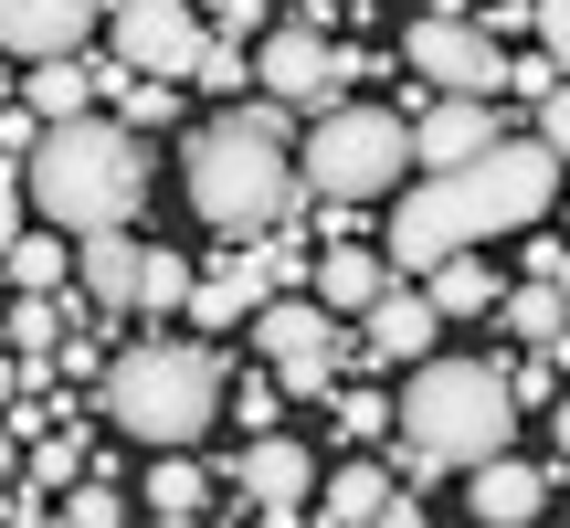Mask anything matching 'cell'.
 <instances>
[{
    "instance_id": "obj_1",
    "label": "cell",
    "mask_w": 570,
    "mask_h": 528,
    "mask_svg": "<svg viewBox=\"0 0 570 528\" xmlns=\"http://www.w3.org/2000/svg\"><path fill=\"white\" fill-rule=\"evenodd\" d=\"M550 202H560V148L550 138H497L487 159H454V169H433L423 190H402V212H391L381 244H391L402 275H433V264L465 254V244L529 233Z\"/></svg>"
},
{
    "instance_id": "obj_2",
    "label": "cell",
    "mask_w": 570,
    "mask_h": 528,
    "mask_svg": "<svg viewBox=\"0 0 570 528\" xmlns=\"http://www.w3.org/2000/svg\"><path fill=\"white\" fill-rule=\"evenodd\" d=\"M296 106L285 96H233L223 117L190 138V212L212 233H265L306 202V169H296Z\"/></svg>"
},
{
    "instance_id": "obj_3",
    "label": "cell",
    "mask_w": 570,
    "mask_h": 528,
    "mask_svg": "<svg viewBox=\"0 0 570 528\" xmlns=\"http://www.w3.org/2000/svg\"><path fill=\"white\" fill-rule=\"evenodd\" d=\"M21 190H32V212L42 223H63V233H106V223H127V212L148 202V127H127V117H53L42 127V148L21 159Z\"/></svg>"
},
{
    "instance_id": "obj_4",
    "label": "cell",
    "mask_w": 570,
    "mask_h": 528,
    "mask_svg": "<svg viewBox=\"0 0 570 528\" xmlns=\"http://www.w3.org/2000/svg\"><path fill=\"white\" fill-rule=\"evenodd\" d=\"M518 433V391L497 360H412V391L391 412V444H402V476H433V466H487L508 454Z\"/></svg>"
},
{
    "instance_id": "obj_5",
    "label": "cell",
    "mask_w": 570,
    "mask_h": 528,
    "mask_svg": "<svg viewBox=\"0 0 570 528\" xmlns=\"http://www.w3.org/2000/svg\"><path fill=\"white\" fill-rule=\"evenodd\" d=\"M106 412L117 433H138L148 454H180L223 423V360L202 339H148V349H117L106 360Z\"/></svg>"
},
{
    "instance_id": "obj_6",
    "label": "cell",
    "mask_w": 570,
    "mask_h": 528,
    "mask_svg": "<svg viewBox=\"0 0 570 528\" xmlns=\"http://www.w3.org/2000/svg\"><path fill=\"white\" fill-rule=\"evenodd\" d=\"M296 169H306V190H317L327 212H360V202H381V190H402L412 127L391 117V106H327V117L306 127Z\"/></svg>"
},
{
    "instance_id": "obj_7",
    "label": "cell",
    "mask_w": 570,
    "mask_h": 528,
    "mask_svg": "<svg viewBox=\"0 0 570 528\" xmlns=\"http://www.w3.org/2000/svg\"><path fill=\"white\" fill-rule=\"evenodd\" d=\"M106 42H117V63L127 75H169L180 85L190 63H202V11L190 0H106Z\"/></svg>"
},
{
    "instance_id": "obj_8",
    "label": "cell",
    "mask_w": 570,
    "mask_h": 528,
    "mask_svg": "<svg viewBox=\"0 0 570 528\" xmlns=\"http://www.w3.org/2000/svg\"><path fill=\"white\" fill-rule=\"evenodd\" d=\"M412 75H423L433 96H497V85H508V53H497L487 21L423 11V21H412Z\"/></svg>"
},
{
    "instance_id": "obj_9",
    "label": "cell",
    "mask_w": 570,
    "mask_h": 528,
    "mask_svg": "<svg viewBox=\"0 0 570 528\" xmlns=\"http://www.w3.org/2000/svg\"><path fill=\"white\" fill-rule=\"evenodd\" d=\"M348 75H360V63H348V53H327V32H317V21H285L265 53H254V85H265V96H285V106H306V117H327V106L348 96Z\"/></svg>"
},
{
    "instance_id": "obj_10",
    "label": "cell",
    "mask_w": 570,
    "mask_h": 528,
    "mask_svg": "<svg viewBox=\"0 0 570 528\" xmlns=\"http://www.w3.org/2000/svg\"><path fill=\"white\" fill-rule=\"evenodd\" d=\"M233 497H244L254 518H306V508H317V466H306V444L254 433V444L233 454Z\"/></svg>"
},
{
    "instance_id": "obj_11",
    "label": "cell",
    "mask_w": 570,
    "mask_h": 528,
    "mask_svg": "<svg viewBox=\"0 0 570 528\" xmlns=\"http://www.w3.org/2000/svg\"><path fill=\"white\" fill-rule=\"evenodd\" d=\"M96 21H106V0H0V53H21V63L85 53Z\"/></svg>"
},
{
    "instance_id": "obj_12",
    "label": "cell",
    "mask_w": 570,
    "mask_h": 528,
    "mask_svg": "<svg viewBox=\"0 0 570 528\" xmlns=\"http://www.w3.org/2000/svg\"><path fill=\"white\" fill-rule=\"evenodd\" d=\"M433 339H444L433 285H381V296L360 306V349L370 360H433Z\"/></svg>"
},
{
    "instance_id": "obj_13",
    "label": "cell",
    "mask_w": 570,
    "mask_h": 528,
    "mask_svg": "<svg viewBox=\"0 0 570 528\" xmlns=\"http://www.w3.org/2000/svg\"><path fill=\"white\" fill-rule=\"evenodd\" d=\"M497 138H508V127H497V96H433L423 127H412V159H423V169H454V159H487Z\"/></svg>"
},
{
    "instance_id": "obj_14",
    "label": "cell",
    "mask_w": 570,
    "mask_h": 528,
    "mask_svg": "<svg viewBox=\"0 0 570 528\" xmlns=\"http://www.w3.org/2000/svg\"><path fill=\"white\" fill-rule=\"evenodd\" d=\"M75 275H85V306H96V317H127V306H138V275H148V244L127 223L75 233Z\"/></svg>"
},
{
    "instance_id": "obj_15",
    "label": "cell",
    "mask_w": 570,
    "mask_h": 528,
    "mask_svg": "<svg viewBox=\"0 0 570 528\" xmlns=\"http://www.w3.org/2000/svg\"><path fill=\"white\" fill-rule=\"evenodd\" d=\"M327 317H338L327 296H296V285H285V296L254 306V349H265L275 370L285 360H327V349H338V327H327Z\"/></svg>"
},
{
    "instance_id": "obj_16",
    "label": "cell",
    "mask_w": 570,
    "mask_h": 528,
    "mask_svg": "<svg viewBox=\"0 0 570 528\" xmlns=\"http://www.w3.org/2000/svg\"><path fill=\"white\" fill-rule=\"evenodd\" d=\"M317 518L327 528H412L423 508H412L381 466H338V476H327V497H317Z\"/></svg>"
},
{
    "instance_id": "obj_17",
    "label": "cell",
    "mask_w": 570,
    "mask_h": 528,
    "mask_svg": "<svg viewBox=\"0 0 570 528\" xmlns=\"http://www.w3.org/2000/svg\"><path fill=\"white\" fill-rule=\"evenodd\" d=\"M212 275H233V296L265 306V296H285V285L306 275V254H296V233H275V223H265V233H244V244L212 264Z\"/></svg>"
},
{
    "instance_id": "obj_18",
    "label": "cell",
    "mask_w": 570,
    "mask_h": 528,
    "mask_svg": "<svg viewBox=\"0 0 570 528\" xmlns=\"http://www.w3.org/2000/svg\"><path fill=\"white\" fill-rule=\"evenodd\" d=\"M465 508L487 518V528H529L539 508H550V476H539V466H508V454H487V466H475V487H465Z\"/></svg>"
},
{
    "instance_id": "obj_19",
    "label": "cell",
    "mask_w": 570,
    "mask_h": 528,
    "mask_svg": "<svg viewBox=\"0 0 570 528\" xmlns=\"http://www.w3.org/2000/svg\"><path fill=\"white\" fill-rule=\"evenodd\" d=\"M21 96H32L42 117H85V106L106 96V63H85V53H53V63H32V75H21Z\"/></svg>"
},
{
    "instance_id": "obj_20",
    "label": "cell",
    "mask_w": 570,
    "mask_h": 528,
    "mask_svg": "<svg viewBox=\"0 0 570 528\" xmlns=\"http://www.w3.org/2000/svg\"><path fill=\"white\" fill-rule=\"evenodd\" d=\"M381 285H391V254H370V244H327V254H317V296L348 306V317H360Z\"/></svg>"
},
{
    "instance_id": "obj_21",
    "label": "cell",
    "mask_w": 570,
    "mask_h": 528,
    "mask_svg": "<svg viewBox=\"0 0 570 528\" xmlns=\"http://www.w3.org/2000/svg\"><path fill=\"white\" fill-rule=\"evenodd\" d=\"M138 497H148V518H202V508H212V476L190 466V444H180V454H159V466H148Z\"/></svg>"
},
{
    "instance_id": "obj_22",
    "label": "cell",
    "mask_w": 570,
    "mask_h": 528,
    "mask_svg": "<svg viewBox=\"0 0 570 528\" xmlns=\"http://www.w3.org/2000/svg\"><path fill=\"white\" fill-rule=\"evenodd\" d=\"M433 306H444V327H454V317H487V306H497V275L475 264V244L433 264Z\"/></svg>"
},
{
    "instance_id": "obj_23",
    "label": "cell",
    "mask_w": 570,
    "mask_h": 528,
    "mask_svg": "<svg viewBox=\"0 0 570 528\" xmlns=\"http://www.w3.org/2000/svg\"><path fill=\"white\" fill-rule=\"evenodd\" d=\"M63 264H75V244H63V223H53V233H21V244L0 254V275H11L21 296H53V285H63Z\"/></svg>"
},
{
    "instance_id": "obj_24",
    "label": "cell",
    "mask_w": 570,
    "mask_h": 528,
    "mask_svg": "<svg viewBox=\"0 0 570 528\" xmlns=\"http://www.w3.org/2000/svg\"><path fill=\"white\" fill-rule=\"evenodd\" d=\"M497 317H508V327H518L529 349H550L560 327H570V285H539V275H529L518 296H497Z\"/></svg>"
},
{
    "instance_id": "obj_25",
    "label": "cell",
    "mask_w": 570,
    "mask_h": 528,
    "mask_svg": "<svg viewBox=\"0 0 570 528\" xmlns=\"http://www.w3.org/2000/svg\"><path fill=\"white\" fill-rule=\"evenodd\" d=\"M190 264L169 254V244H148V275H138V317H190Z\"/></svg>"
},
{
    "instance_id": "obj_26",
    "label": "cell",
    "mask_w": 570,
    "mask_h": 528,
    "mask_svg": "<svg viewBox=\"0 0 570 528\" xmlns=\"http://www.w3.org/2000/svg\"><path fill=\"white\" fill-rule=\"evenodd\" d=\"M0 339H11L21 360H53V349H63V306L53 296H21L11 317H0Z\"/></svg>"
},
{
    "instance_id": "obj_27",
    "label": "cell",
    "mask_w": 570,
    "mask_h": 528,
    "mask_svg": "<svg viewBox=\"0 0 570 528\" xmlns=\"http://www.w3.org/2000/svg\"><path fill=\"white\" fill-rule=\"evenodd\" d=\"M244 75H254V63H244V42H233V32H223V42H202V63H190V85H212L223 106L244 96Z\"/></svg>"
},
{
    "instance_id": "obj_28",
    "label": "cell",
    "mask_w": 570,
    "mask_h": 528,
    "mask_svg": "<svg viewBox=\"0 0 570 528\" xmlns=\"http://www.w3.org/2000/svg\"><path fill=\"white\" fill-rule=\"evenodd\" d=\"M244 317H254V306L233 296V275H202V285H190V327H212V339H223V327H244Z\"/></svg>"
},
{
    "instance_id": "obj_29",
    "label": "cell",
    "mask_w": 570,
    "mask_h": 528,
    "mask_svg": "<svg viewBox=\"0 0 570 528\" xmlns=\"http://www.w3.org/2000/svg\"><path fill=\"white\" fill-rule=\"evenodd\" d=\"M127 518V497L106 487V476H75V497H63V528H117Z\"/></svg>"
},
{
    "instance_id": "obj_30",
    "label": "cell",
    "mask_w": 570,
    "mask_h": 528,
    "mask_svg": "<svg viewBox=\"0 0 570 528\" xmlns=\"http://www.w3.org/2000/svg\"><path fill=\"white\" fill-rule=\"evenodd\" d=\"M42 127H53V117H42L32 96H21V106H0V169H21V159H32V148H42Z\"/></svg>"
},
{
    "instance_id": "obj_31",
    "label": "cell",
    "mask_w": 570,
    "mask_h": 528,
    "mask_svg": "<svg viewBox=\"0 0 570 528\" xmlns=\"http://www.w3.org/2000/svg\"><path fill=\"white\" fill-rule=\"evenodd\" d=\"M391 412H402V402H381V391H338V433H348V444H381Z\"/></svg>"
},
{
    "instance_id": "obj_32",
    "label": "cell",
    "mask_w": 570,
    "mask_h": 528,
    "mask_svg": "<svg viewBox=\"0 0 570 528\" xmlns=\"http://www.w3.org/2000/svg\"><path fill=\"white\" fill-rule=\"evenodd\" d=\"M275 381H285V402H338V349L327 360H285Z\"/></svg>"
},
{
    "instance_id": "obj_33",
    "label": "cell",
    "mask_w": 570,
    "mask_h": 528,
    "mask_svg": "<svg viewBox=\"0 0 570 528\" xmlns=\"http://www.w3.org/2000/svg\"><path fill=\"white\" fill-rule=\"evenodd\" d=\"M32 476H42V487H75V476H85V433H42V444H32Z\"/></svg>"
},
{
    "instance_id": "obj_34",
    "label": "cell",
    "mask_w": 570,
    "mask_h": 528,
    "mask_svg": "<svg viewBox=\"0 0 570 528\" xmlns=\"http://www.w3.org/2000/svg\"><path fill=\"white\" fill-rule=\"evenodd\" d=\"M223 412H244V433H275V412H285V381H244V391H223Z\"/></svg>"
},
{
    "instance_id": "obj_35",
    "label": "cell",
    "mask_w": 570,
    "mask_h": 528,
    "mask_svg": "<svg viewBox=\"0 0 570 528\" xmlns=\"http://www.w3.org/2000/svg\"><path fill=\"white\" fill-rule=\"evenodd\" d=\"M539 53L570 75V0H539Z\"/></svg>"
},
{
    "instance_id": "obj_36",
    "label": "cell",
    "mask_w": 570,
    "mask_h": 528,
    "mask_svg": "<svg viewBox=\"0 0 570 528\" xmlns=\"http://www.w3.org/2000/svg\"><path fill=\"white\" fill-rule=\"evenodd\" d=\"M539 138H550V148H560V159H570V75L550 85V96H539Z\"/></svg>"
},
{
    "instance_id": "obj_37",
    "label": "cell",
    "mask_w": 570,
    "mask_h": 528,
    "mask_svg": "<svg viewBox=\"0 0 570 528\" xmlns=\"http://www.w3.org/2000/svg\"><path fill=\"white\" fill-rule=\"evenodd\" d=\"M21 202H32V190H21V169H0V254L21 244Z\"/></svg>"
},
{
    "instance_id": "obj_38",
    "label": "cell",
    "mask_w": 570,
    "mask_h": 528,
    "mask_svg": "<svg viewBox=\"0 0 570 528\" xmlns=\"http://www.w3.org/2000/svg\"><path fill=\"white\" fill-rule=\"evenodd\" d=\"M508 85H518V96L539 106V96H550V85H560V63H550V53H529V63H508Z\"/></svg>"
},
{
    "instance_id": "obj_39",
    "label": "cell",
    "mask_w": 570,
    "mask_h": 528,
    "mask_svg": "<svg viewBox=\"0 0 570 528\" xmlns=\"http://www.w3.org/2000/svg\"><path fill=\"white\" fill-rule=\"evenodd\" d=\"M529 275L539 285H570V244H529Z\"/></svg>"
},
{
    "instance_id": "obj_40",
    "label": "cell",
    "mask_w": 570,
    "mask_h": 528,
    "mask_svg": "<svg viewBox=\"0 0 570 528\" xmlns=\"http://www.w3.org/2000/svg\"><path fill=\"white\" fill-rule=\"evenodd\" d=\"M11 487H21V433L0 423V518H11Z\"/></svg>"
},
{
    "instance_id": "obj_41",
    "label": "cell",
    "mask_w": 570,
    "mask_h": 528,
    "mask_svg": "<svg viewBox=\"0 0 570 528\" xmlns=\"http://www.w3.org/2000/svg\"><path fill=\"white\" fill-rule=\"evenodd\" d=\"M212 11H223V32H233V42H244V32H254V21H265V0H212Z\"/></svg>"
},
{
    "instance_id": "obj_42",
    "label": "cell",
    "mask_w": 570,
    "mask_h": 528,
    "mask_svg": "<svg viewBox=\"0 0 570 528\" xmlns=\"http://www.w3.org/2000/svg\"><path fill=\"white\" fill-rule=\"evenodd\" d=\"M11 402H21V349L0 339V412H11Z\"/></svg>"
},
{
    "instance_id": "obj_43",
    "label": "cell",
    "mask_w": 570,
    "mask_h": 528,
    "mask_svg": "<svg viewBox=\"0 0 570 528\" xmlns=\"http://www.w3.org/2000/svg\"><path fill=\"white\" fill-rule=\"evenodd\" d=\"M550 433H560V454H570V391H560V402H550Z\"/></svg>"
},
{
    "instance_id": "obj_44",
    "label": "cell",
    "mask_w": 570,
    "mask_h": 528,
    "mask_svg": "<svg viewBox=\"0 0 570 528\" xmlns=\"http://www.w3.org/2000/svg\"><path fill=\"white\" fill-rule=\"evenodd\" d=\"M0 106H11V75H0Z\"/></svg>"
}]
</instances>
